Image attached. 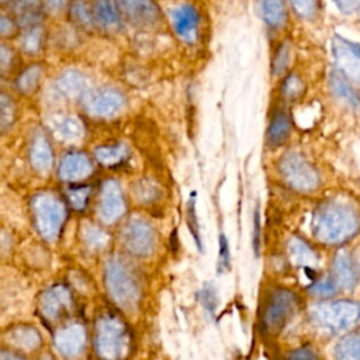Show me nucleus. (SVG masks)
Returning <instances> with one entry per match:
<instances>
[{
    "label": "nucleus",
    "instance_id": "13",
    "mask_svg": "<svg viewBox=\"0 0 360 360\" xmlns=\"http://www.w3.org/2000/svg\"><path fill=\"white\" fill-rule=\"evenodd\" d=\"M91 14L96 30L104 34H117L122 27V18L114 0H91Z\"/></svg>",
    "mask_w": 360,
    "mask_h": 360
},
{
    "label": "nucleus",
    "instance_id": "20",
    "mask_svg": "<svg viewBox=\"0 0 360 360\" xmlns=\"http://www.w3.org/2000/svg\"><path fill=\"white\" fill-rule=\"evenodd\" d=\"M93 167L89 158L83 153H69L59 163V177L66 181H77L86 179Z\"/></svg>",
    "mask_w": 360,
    "mask_h": 360
},
{
    "label": "nucleus",
    "instance_id": "47",
    "mask_svg": "<svg viewBox=\"0 0 360 360\" xmlns=\"http://www.w3.org/2000/svg\"><path fill=\"white\" fill-rule=\"evenodd\" d=\"M90 190L89 188H75V190H70L69 191V200L70 202L73 204V207L76 208H83L84 204H86V200H87V195H89Z\"/></svg>",
    "mask_w": 360,
    "mask_h": 360
},
{
    "label": "nucleus",
    "instance_id": "50",
    "mask_svg": "<svg viewBox=\"0 0 360 360\" xmlns=\"http://www.w3.org/2000/svg\"><path fill=\"white\" fill-rule=\"evenodd\" d=\"M0 360H22V359H21V357H17V356H13V354H10V353L1 352V353H0Z\"/></svg>",
    "mask_w": 360,
    "mask_h": 360
},
{
    "label": "nucleus",
    "instance_id": "23",
    "mask_svg": "<svg viewBox=\"0 0 360 360\" xmlns=\"http://www.w3.org/2000/svg\"><path fill=\"white\" fill-rule=\"evenodd\" d=\"M30 159H31L32 167L41 174H46L52 169V163H53L52 149L45 135L41 132H38L32 139L31 149H30Z\"/></svg>",
    "mask_w": 360,
    "mask_h": 360
},
{
    "label": "nucleus",
    "instance_id": "9",
    "mask_svg": "<svg viewBox=\"0 0 360 360\" xmlns=\"http://www.w3.org/2000/svg\"><path fill=\"white\" fill-rule=\"evenodd\" d=\"M84 110L98 118H111L118 115L127 104L125 96L114 87L90 89L83 97Z\"/></svg>",
    "mask_w": 360,
    "mask_h": 360
},
{
    "label": "nucleus",
    "instance_id": "41",
    "mask_svg": "<svg viewBox=\"0 0 360 360\" xmlns=\"http://www.w3.org/2000/svg\"><path fill=\"white\" fill-rule=\"evenodd\" d=\"M295 14L305 20H312L318 11V0H290Z\"/></svg>",
    "mask_w": 360,
    "mask_h": 360
},
{
    "label": "nucleus",
    "instance_id": "16",
    "mask_svg": "<svg viewBox=\"0 0 360 360\" xmlns=\"http://www.w3.org/2000/svg\"><path fill=\"white\" fill-rule=\"evenodd\" d=\"M84 343H86L84 328L77 323L69 325L60 329L55 335V347L62 356L68 359L76 357L84 347Z\"/></svg>",
    "mask_w": 360,
    "mask_h": 360
},
{
    "label": "nucleus",
    "instance_id": "5",
    "mask_svg": "<svg viewBox=\"0 0 360 360\" xmlns=\"http://www.w3.org/2000/svg\"><path fill=\"white\" fill-rule=\"evenodd\" d=\"M128 333L124 323L114 316H104L96 326V349L104 360H118L128 352Z\"/></svg>",
    "mask_w": 360,
    "mask_h": 360
},
{
    "label": "nucleus",
    "instance_id": "40",
    "mask_svg": "<svg viewBox=\"0 0 360 360\" xmlns=\"http://www.w3.org/2000/svg\"><path fill=\"white\" fill-rule=\"evenodd\" d=\"M231 269V249L225 233H219L218 236V273Z\"/></svg>",
    "mask_w": 360,
    "mask_h": 360
},
{
    "label": "nucleus",
    "instance_id": "36",
    "mask_svg": "<svg viewBox=\"0 0 360 360\" xmlns=\"http://www.w3.org/2000/svg\"><path fill=\"white\" fill-rule=\"evenodd\" d=\"M304 90H305V84H304L302 79L295 73L288 75L281 84V93H283L284 98L290 100V101L300 98L304 94Z\"/></svg>",
    "mask_w": 360,
    "mask_h": 360
},
{
    "label": "nucleus",
    "instance_id": "32",
    "mask_svg": "<svg viewBox=\"0 0 360 360\" xmlns=\"http://www.w3.org/2000/svg\"><path fill=\"white\" fill-rule=\"evenodd\" d=\"M94 153H96V159L100 163L105 166H112L122 162L127 158L128 149L124 143H120L114 146H100L96 149Z\"/></svg>",
    "mask_w": 360,
    "mask_h": 360
},
{
    "label": "nucleus",
    "instance_id": "4",
    "mask_svg": "<svg viewBox=\"0 0 360 360\" xmlns=\"http://www.w3.org/2000/svg\"><path fill=\"white\" fill-rule=\"evenodd\" d=\"M278 173L284 183L298 193H312L321 184L316 167L298 152H287L280 158Z\"/></svg>",
    "mask_w": 360,
    "mask_h": 360
},
{
    "label": "nucleus",
    "instance_id": "31",
    "mask_svg": "<svg viewBox=\"0 0 360 360\" xmlns=\"http://www.w3.org/2000/svg\"><path fill=\"white\" fill-rule=\"evenodd\" d=\"M44 41V30L41 25L24 28L20 35V46L25 53H37Z\"/></svg>",
    "mask_w": 360,
    "mask_h": 360
},
{
    "label": "nucleus",
    "instance_id": "19",
    "mask_svg": "<svg viewBox=\"0 0 360 360\" xmlns=\"http://www.w3.org/2000/svg\"><path fill=\"white\" fill-rule=\"evenodd\" d=\"M173 25L177 35L186 42H194L197 38L198 14L193 6L183 4L173 11Z\"/></svg>",
    "mask_w": 360,
    "mask_h": 360
},
{
    "label": "nucleus",
    "instance_id": "26",
    "mask_svg": "<svg viewBox=\"0 0 360 360\" xmlns=\"http://www.w3.org/2000/svg\"><path fill=\"white\" fill-rule=\"evenodd\" d=\"M10 342L22 349V350H34L41 345V336L35 328L31 326H17L8 333Z\"/></svg>",
    "mask_w": 360,
    "mask_h": 360
},
{
    "label": "nucleus",
    "instance_id": "10",
    "mask_svg": "<svg viewBox=\"0 0 360 360\" xmlns=\"http://www.w3.org/2000/svg\"><path fill=\"white\" fill-rule=\"evenodd\" d=\"M121 18L139 28L156 27L162 18L155 0H114Z\"/></svg>",
    "mask_w": 360,
    "mask_h": 360
},
{
    "label": "nucleus",
    "instance_id": "27",
    "mask_svg": "<svg viewBox=\"0 0 360 360\" xmlns=\"http://www.w3.org/2000/svg\"><path fill=\"white\" fill-rule=\"evenodd\" d=\"M263 20L273 28H280L285 24L287 8L284 0H262L260 4Z\"/></svg>",
    "mask_w": 360,
    "mask_h": 360
},
{
    "label": "nucleus",
    "instance_id": "37",
    "mask_svg": "<svg viewBox=\"0 0 360 360\" xmlns=\"http://www.w3.org/2000/svg\"><path fill=\"white\" fill-rule=\"evenodd\" d=\"M134 195L141 202H152L159 198L160 188L150 180H141L134 186Z\"/></svg>",
    "mask_w": 360,
    "mask_h": 360
},
{
    "label": "nucleus",
    "instance_id": "35",
    "mask_svg": "<svg viewBox=\"0 0 360 360\" xmlns=\"http://www.w3.org/2000/svg\"><path fill=\"white\" fill-rule=\"evenodd\" d=\"M198 300L207 314V316L210 318H214L215 316V312H217V308H218V294H217V290L215 287L211 284V283H207L200 291H198Z\"/></svg>",
    "mask_w": 360,
    "mask_h": 360
},
{
    "label": "nucleus",
    "instance_id": "45",
    "mask_svg": "<svg viewBox=\"0 0 360 360\" xmlns=\"http://www.w3.org/2000/svg\"><path fill=\"white\" fill-rule=\"evenodd\" d=\"M18 25L11 15L0 14V38H7L15 34Z\"/></svg>",
    "mask_w": 360,
    "mask_h": 360
},
{
    "label": "nucleus",
    "instance_id": "42",
    "mask_svg": "<svg viewBox=\"0 0 360 360\" xmlns=\"http://www.w3.org/2000/svg\"><path fill=\"white\" fill-rule=\"evenodd\" d=\"M288 60H290V44L283 42L276 51V55L273 59V75L276 76L281 75L287 69Z\"/></svg>",
    "mask_w": 360,
    "mask_h": 360
},
{
    "label": "nucleus",
    "instance_id": "1",
    "mask_svg": "<svg viewBox=\"0 0 360 360\" xmlns=\"http://www.w3.org/2000/svg\"><path fill=\"white\" fill-rule=\"evenodd\" d=\"M360 231V212L349 201L330 198L319 204L312 217V232L325 245H340Z\"/></svg>",
    "mask_w": 360,
    "mask_h": 360
},
{
    "label": "nucleus",
    "instance_id": "8",
    "mask_svg": "<svg viewBox=\"0 0 360 360\" xmlns=\"http://www.w3.org/2000/svg\"><path fill=\"white\" fill-rule=\"evenodd\" d=\"M121 242L131 255L146 257L156 248V233L146 219L131 218L122 228Z\"/></svg>",
    "mask_w": 360,
    "mask_h": 360
},
{
    "label": "nucleus",
    "instance_id": "22",
    "mask_svg": "<svg viewBox=\"0 0 360 360\" xmlns=\"http://www.w3.org/2000/svg\"><path fill=\"white\" fill-rule=\"evenodd\" d=\"M329 87L338 100L353 110H360V94L353 89L350 80L336 69L330 72Z\"/></svg>",
    "mask_w": 360,
    "mask_h": 360
},
{
    "label": "nucleus",
    "instance_id": "48",
    "mask_svg": "<svg viewBox=\"0 0 360 360\" xmlns=\"http://www.w3.org/2000/svg\"><path fill=\"white\" fill-rule=\"evenodd\" d=\"M332 1L345 14L356 13L360 8V0H332Z\"/></svg>",
    "mask_w": 360,
    "mask_h": 360
},
{
    "label": "nucleus",
    "instance_id": "43",
    "mask_svg": "<svg viewBox=\"0 0 360 360\" xmlns=\"http://www.w3.org/2000/svg\"><path fill=\"white\" fill-rule=\"evenodd\" d=\"M262 225H260V210L259 207L255 208L253 212V235H252V246H253V252L256 256L260 255V245H262V231H260Z\"/></svg>",
    "mask_w": 360,
    "mask_h": 360
},
{
    "label": "nucleus",
    "instance_id": "7",
    "mask_svg": "<svg viewBox=\"0 0 360 360\" xmlns=\"http://www.w3.org/2000/svg\"><path fill=\"white\" fill-rule=\"evenodd\" d=\"M298 309V297L288 288H276L263 309V325L267 332H280Z\"/></svg>",
    "mask_w": 360,
    "mask_h": 360
},
{
    "label": "nucleus",
    "instance_id": "34",
    "mask_svg": "<svg viewBox=\"0 0 360 360\" xmlns=\"http://www.w3.org/2000/svg\"><path fill=\"white\" fill-rule=\"evenodd\" d=\"M186 222H187L188 231L195 242V246L198 248V250H202L200 225H198V218H197V211H195V193L194 191L190 194L188 201L186 204Z\"/></svg>",
    "mask_w": 360,
    "mask_h": 360
},
{
    "label": "nucleus",
    "instance_id": "14",
    "mask_svg": "<svg viewBox=\"0 0 360 360\" xmlns=\"http://www.w3.org/2000/svg\"><path fill=\"white\" fill-rule=\"evenodd\" d=\"M332 273L333 280L345 290H354L356 285L359 284V267L353 256L346 250H340L335 255L332 262Z\"/></svg>",
    "mask_w": 360,
    "mask_h": 360
},
{
    "label": "nucleus",
    "instance_id": "11",
    "mask_svg": "<svg viewBox=\"0 0 360 360\" xmlns=\"http://www.w3.org/2000/svg\"><path fill=\"white\" fill-rule=\"evenodd\" d=\"M332 55L336 70L350 82L360 84V44L335 35L332 38Z\"/></svg>",
    "mask_w": 360,
    "mask_h": 360
},
{
    "label": "nucleus",
    "instance_id": "38",
    "mask_svg": "<svg viewBox=\"0 0 360 360\" xmlns=\"http://www.w3.org/2000/svg\"><path fill=\"white\" fill-rule=\"evenodd\" d=\"M15 118V105L13 98L0 93V132L7 131Z\"/></svg>",
    "mask_w": 360,
    "mask_h": 360
},
{
    "label": "nucleus",
    "instance_id": "3",
    "mask_svg": "<svg viewBox=\"0 0 360 360\" xmlns=\"http://www.w3.org/2000/svg\"><path fill=\"white\" fill-rule=\"evenodd\" d=\"M312 323L328 332H342L360 319V304L352 300H335L315 304L309 311Z\"/></svg>",
    "mask_w": 360,
    "mask_h": 360
},
{
    "label": "nucleus",
    "instance_id": "18",
    "mask_svg": "<svg viewBox=\"0 0 360 360\" xmlns=\"http://www.w3.org/2000/svg\"><path fill=\"white\" fill-rule=\"evenodd\" d=\"M70 307V292L63 285L48 288L39 300V309L48 319L56 318L65 308Z\"/></svg>",
    "mask_w": 360,
    "mask_h": 360
},
{
    "label": "nucleus",
    "instance_id": "44",
    "mask_svg": "<svg viewBox=\"0 0 360 360\" xmlns=\"http://www.w3.org/2000/svg\"><path fill=\"white\" fill-rule=\"evenodd\" d=\"M45 14L49 15H60L66 10H69L70 0H42Z\"/></svg>",
    "mask_w": 360,
    "mask_h": 360
},
{
    "label": "nucleus",
    "instance_id": "49",
    "mask_svg": "<svg viewBox=\"0 0 360 360\" xmlns=\"http://www.w3.org/2000/svg\"><path fill=\"white\" fill-rule=\"evenodd\" d=\"M13 63V51L6 45H0V72H6Z\"/></svg>",
    "mask_w": 360,
    "mask_h": 360
},
{
    "label": "nucleus",
    "instance_id": "12",
    "mask_svg": "<svg viewBox=\"0 0 360 360\" xmlns=\"http://www.w3.org/2000/svg\"><path fill=\"white\" fill-rule=\"evenodd\" d=\"M125 212V200L121 186L115 180H107L100 193L98 217L105 224L115 222Z\"/></svg>",
    "mask_w": 360,
    "mask_h": 360
},
{
    "label": "nucleus",
    "instance_id": "15",
    "mask_svg": "<svg viewBox=\"0 0 360 360\" xmlns=\"http://www.w3.org/2000/svg\"><path fill=\"white\" fill-rule=\"evenodd\" d=\"M44 15L42 0H13L11 3V17L22 30L41 25Z\"/></svg>",
    "mask_w": 360,
    "mask_h": 360
},
{
    "label": "nucleus",
    "instance_id": "25",
    "mask_svg": "<svg viewBox=\"0 0 360 360\" xmlns=\"http://www.w3.org/2000/svg\"><path fill=\"white\" fill-rule=\"evenodd\" d=\"M291 134V120L288 114L283 110H278L274 112L270 125L267 128V143L271 148H277L283 145Z\"/></svg>",
    "mask_w": 360,
    "mask_h": 360
},
{
    "label": "nucleus",
    "instance_id": "17",
    "mask_svg": "<svg viewBox=\"0 0 360 360\" xmlns=\"http://www.w3.org/2000/svg\"><path fill=\"white\" fill-rule=\"evenodd\" d=\"M55 90L66 100H83L90 86L87 76L77 70H66L55 80Z\"/></svg>",
    "mask_w": 360,
    "mask_h": 360
},
{
    "label": "nucleus",
    "instance_id": "46",
    "mask_svg": "<svg viewBox=\"0 0 360 360\" xmlns=\"http://www.w3.org/2000/svg\"><path fill=\"white\" fill-rule=\"evenodd\" d=\"M287 360H319L318 354L315 350H312L311 347H300L292 350Z\"/></svg>",
    "mask_w": 360,
    "mask_h": 360
},
{
    "label": "nucleus",
    "instance_id": "6",
    "mask_svg": "<svg viewBox=\"0 0 360 360\" xmlns=\"http://www.w3.org/2000/svg\"><path fill=\"white\" fill-rule=\"evenodd\" d=\"M32 212L38 232L49 242H53L65 221V205L52 194H38L32 200Z\"/></svg>",
    "mask_w": 360,
    "mask_h": 360
},
{
    "label": "nucleus",
    "instance_id": "29",
    "mask_svg": "<svg viewBox=\"0 0 360 360\" xmlns=\"http://www.w3.org/2000/svg\"><path fill=\"white\" fill-rule=\"evenodd\" d=\"M335 360H360V332L343 336L335 349Z\"/></svg>",
    "mask_w": 360,
    "mask_h": 360
},
{
    "label": "nucleus",
    "instance_id": "21",
    "mask_svg": "<svg viewBox=\"0 0 360 360\" xmlns=\"http://www.w3.org/2000/svg\"><path fill=\"white\" fill-rule=\"evenodd\" d=\"M52 132L63 142H77L84 135L83 124L73 115H55L49 121Z\"/></svg>",
    "mask_w": 360,
    "mask_h": 360
},
{
    "label": "nucleus",
    "instance_id": "28",
    "mask_svg": "<svg viewBox=\"0 0 360 360\" xmlns=\"http://www.w3.org/2000/svg\"><path fill=\"white\" fill-rule=\"evenodd\" d=\"M69 14L72 18V22L77 25V28L83 31H96L93 14H91V6L86 0H75L69 6Z\"/></svg>",
    "mask_w": 360,
    "mask_h": 360
},
{
    "label": "nucleus",
    "instance_id": "2",
    "mask_svg": "<svg viewBox=\"0 0 360 360\" xmlns=\"http://www.w3.org/2000/svg\"><path fill=\"white\" fill-rule=\"evenodd\" d=\"M105 285L110 297L118 307L128 312H132L138 308L141 300V288L132 270L124 260L114 257L107 262Z\"/></svg>",
    "mask_w": 360,
    "mask_h": 360
},
{
    "label": "nucleus",
    "instance_id": "24",
    "mask_svg": "<svg viewBox=\"0 0 360 360\" xmlns=\"http://www.w3.org/2000/svg\"><path fill=\"white\" fill-rule=\"evenodd\" d=\"M287 249L291 262L295 266H301L302 269H314L319 262L316 252L309 246L307 240H304L300 236H292L288 240Z\"/></svg>",
    "mask_w": 360,
    "mask_h": 360
},
{
    "label": "nucleus",
    "instance_id": "30",
    "mask_svg": "<svg viewBox=\"0 0 360 360\" xmlns=\"http://www.w3.org/2000/svg\"><path fill=\"white\" fill-rule=\"evenodd\" d=\"M80 238H82L83 243L89 249H93V250L103 249L107 245V242H108L107 233L103 232L94 224H89V222L82 224V226H80Z\"/></svg>",
    "mask_w": 360,
    "mask_h": 360
},
{
    "label": "nucleus",
    "instance_id": "39",
    "mask_svg": "<svg viewBox=\"0 0 360 360\" xmlns=\"http://www.w3.org/2000/svg\"><path fill=\"white\" fill-rule=\"evenodd\" d=\"M308 290L316 295V297H322V298H329V297H333L336 292H338V283L333 280V278H321V280H316L314 281Z\"/></svg>",
    "mask_w": 360,
    "mask_h": 360
},
{
    "label": "nucleus",
    "instance_id": "33",
    "mask_svg": "<svg viewBox=\"0 0 360 360\" xmlns=\"http://www.w3.org/2000/svg\"><path fill=\"white\" fill-rule=\"evenodd\" d=\"M42 77V68L39 65L28 66L17 79V87L22 93H32L38 89Z\"/></svg>",
    "mask_w": 360,
    "mask_h": 360
}]
</instances>
